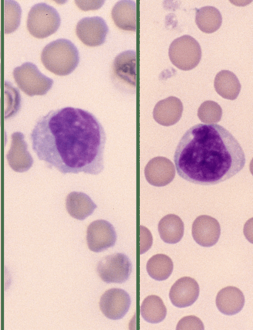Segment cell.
<instances>
[{"mask_svg":"<svg viewBox=\"0 0 253 330\" xmlns=\"http://www.w3.org/2000/svg\"><path fill=\"white\" fill-rule=\"evenodd\" d=\"M30 139L38 158L63 174L96 175L104 168L105 132L86 110L73 107L51 110L38 119Z\"/></svg>","mask_w":253,"mask_h":330,"instance_id":"obj_1","label":"cell"},{"mask_svg":"<svg viewBox=\"0 0 253 330\" xmlns=\"http://www.w3.org/2000/svg\"><path fill=\"white\" fill-rule=\"evenodd\" d=\"M178 175L203 185L225 181L244 167V152L237 140L216 124H198L180 139L174 154Z\"/></svg>","mask_w":253,"mask_h":330,"instance_id":"obj_2","label":"cell"},{"mask_svg":"<svg viewBox=\"0 0 253 330\" xmlns=\"http://www.w3.org/2000/svg\"><path fill=\"white\" fill-rule=\"evenodd\" d=\"M41 60L45 67L59 75L72 73L79 62V52L75 45L65 39H59L48 44L43 49Z\"/></svg>","mask_w":253,"mask_h":330,"instance_id":"obj_3","label":"cell"},{"mask_svg":"<svg viewBox=\"0 0 253 330\" xmlns=\"http://www.w3.org/2000/svg\"><path fill=\"white\" fill-rule=\"evenodd\" d=\"M60 23V17L56 9L45 3L41 2L31 8L27 27L32 36L42 39L56 32Z\"/></svg>","mask_w":253,"mask_h":330,"instance_id":"obj_4","label":"cell"},{"mask_svg":"<svg viewBox=\"0 0 253 330\" xmlns=\"http://www.w3.org/2000/svg\"><path fill=\"white\" fill-rule=\"evenodd\" d=\"M13 75L19 88L31 97L46 94L53 84L52 79L42 73L31 62H26L15 67Z\"/></svg>","mask_w":253,"mask_h":330,"instance_id":"obj_5","label":"cell"},{"mask_svg":"<svg viewBox=\"0 0 253 330\" xmlns=\"http://www.w3.org/2000/svg\"><path fill=\"white\" fill-rule=\"evenodd\" d=\"M172 63L182 70H190L199 63L202 56L200 44L193 37L184 35L174 39L169 49Z\"/></svg>","mask_w":253,"mask_h":330,"instance_id":"obj_6","label":"cell"},{"mask_svg":"<svg viewBox=\"0 0 253 330\" xmlns=\"http://www.w3.org/2000/svg\"><path fill=\"white\" fill-rule=\"evenodd\" d=\"M131 271L130 260L126 255L121 253L103 258L97 266L99 276L107 283L125 282L129 278Z\"/></svg>","mask_w":253,"mask_h":330,"instance_id":"obj_7","label":"cell"},{"mask_svg":"<svg viewBox=\"0 0 253 330\" xmlns=\"http://www.w3.org/2000/svg\"><path fill=\"white\" fill-rule=\"evenodd\" d=\"M117 234L113 225L104 220L91 222L86 231V242L89 249L100 252L115 245Z\"/></svg>","mask_w":253,"mask_h":330,"instance_id":"obj_8","label":"cell"},{"mask_svg":"<svg viewBox=\"0 0 253 330\" xmlns=\"http://www.w3.org/2000/svg\"><path fill=\"white\" fill-rule=\"evenodd\" d=\"M108 27L104 20L99 16L87 17L77 23L76 32L80 40L85 45L96 47L105 41Z\"/></svg>","mask_w":253,"mask_h":330,"instance_id":"obj_9","label":"cell"},{"mask_svg":"<svg viewBox=\"0 0 253 330\" xmlns=\"http://www.w3.org/2000/svg\"><path fill=\"white\" fill-rule=\"evenodd\" d=\"M129 294L124 289L114 288L105 292L102 295L99 306L102 313L111 320L123 318L130 306Z\"/></svg>","mask_w":253,"mask_h":330,"instance_id":"obj_10","label":"cell"},{"mask_svg":"<svg viewBox=\"0 0 253 330\" xmlns=\"http://www.w3.org/2000/svg\"><path fill=\"white\" fill-rule=\"evenodd\" d=\"M192 235L198 244L206 247L212 246L219 238L220 224L215 219L211 216H200L193 221Z\"/></svg>","mask_w":253,"mask_h":330,"instance_id":"obj_11","label":"cell"},{"mask_svg":"<svg viewBox=\"0 0 253 330\" xmlns=\"http://www.w3.org/2000/svg\"><path fill=\"white\" fill-rule=\"evenodd\" d=\"M144 174L146 180L152 185L164 186L170 183L175 175L173 164L168 158L156 157L146 165Z\"/></svg>","mask_w":253,"mask_h":330,"instance_id":"obj_12","label":"cell"},{"mask_svg":"<svg viewBox=\"0 0 253 330\" xmlns=\"http://www.w3.org/2000/svg\"><path fill=\"white\" fill-rule=\"evenodd\" d=\"M200 288L194 278L184 276L172 285L169 297L172 304L178 308H185L194 304L199 295Z\"/></svg>","mask_w":253,"mask_h":330,"instance_id":"obj_13","label":"cell"},{"mask_svg":"<svg viewBox=\"0 0 253 330\" xmlns=\"http://www.w3.org/2000/svg\"><path fill=\"white\" fill-rule=\"evenodd\" d=\"M11 139V148L6 155L9 165L15 171H26L32 166L33 160L27 150L24 135L21 132H14Z\"/></svg>","mask_w":253,"mask_h":330,"instance_id":"obj_14","label":"cell"},{"mask_svg":"<svg viewBox=\"0 0 253 330\" xmlns=\"http://www.w3.org/2000/svg\"><path fill=\"white\" fill-rule=\"evenodd\" d=\"M183 105L179 99L170 96L159 101L155 105L153 115L159 124L169 126L176 123L180 119Z\"/></svg>","mask_w":253,"mask_h":330,"instance_id":"obj_15","label":"cell"},{"mask_svg":"<svg viewBox=\"0 0 253 330\" xmlns=\"http://www.w3.org/2000/svg\"><path fill=\"white\" fill-rule=\"evenodd\" d=\"M245 297L242 291L235 286H228L217 293L215 303L222 314L232 316L241 311L245 304Z\"/></svg>","mask_w":253,"mask_h":330,"instance_id":"obj_16","label":"cell"},{"mask_svg":"<svg viewBox=\"0 0 253 330\" xmlns=\"http://www.w3.org/2000/svg\"><path fill=\"white\" fill-rule=\"evenodd\" d=\"M66 207L72 217L82 220L93 213L97 205L84 193L73 191L67 196Z\"/></svg>","mask_w":253,"mask_h":330,"instance_id":"obj_17","label":"cell"},{"mask_svg":"<svg viewBox=\"0 0 253 330\" xmlns=\"http://www.w3.org/2000/svg\"><path fill=\"white\" fill-rule=\"evenodd\" d=\"M113 70L118 78L135 87V51L128 50L118 55L114 61Z\"/></svg>","mask_w":253,"mask_h":330,"instance_id":"obj_18","label":"cell"},{"mask_svg":"<svg viewBox=\"0 0 253 330\" xmlns=\"http://www.w3.org/2000/svg\"><path fill=\"white\" fill-rule=\"evenodd\" d=\"M112 17L120 28L136 30V4L133 0H122L117 2L112 10Z\"/></svg>","mask_w":253,"mask_h":330,"instance_id":"obj_19","label":"cell"},{"mask_svg":"<svg viewBox=\"0 0 253 330\" xmlns=\"http://www.w3.org/2000/svg\"><path fill=\"white\" fill-rule=\"evenodd\" d=\"M158 231L164 242L169 244H175L180 241L183 236L184 224L178 216L168 214L160 220Z\"/></svg>","mask_w":253,"mask_h":330,"instance_id":"obj_20","label":"cell"},{"mask_svg":"<svg viewBox=\"0 0 253 330\" xmlns=\"http://www.w3.org/2000/svg\"><path fill=\"white\" fill-rule=\"evenodd\" d=\"M214 87L218 95L230 100H234L237 98L241 88V84L236 75L227 70H222L216 74Z\"/></svg>","mask_w":253,"mask_h":330,"instance_id":"obj_21","label":"cell"},{"mask_svg":"<svg viewBox=\"0 0 253 330\" xmlns=\"http://www.w3.org/2000/svg\"><path fill=\"white\" fill-rule=\"evenodd\" d=\"M222 21L219 10L212 6H206L197 9L195 22L203 32L211 33L217 30Z\"/></svg>","mask_w":253,"mask_h":330,"instance_id":"obj_22","label":"cell"},{"mask_svg":"<svg viewBox=\"0 0 253 330\" xmlns=\"http://www.w3.org/2000/svg\"><path fill=\"white\" fill-rule=\"evenodd\" d=\"M140 314L146 322L157 324L164 320L167 308L162 299L157 295H149L144 299L140 307Z\"/></svg>","mask_w":253,"mask_h":330,"instance_id":"obj_23","label":"cell"},{"mask_svg":"<svg viewBox=\"0 0 253 330\" xmlns=\"http://www.w3.org/2000/svg\"><path fill=\"white\" fill-rule=\"evenodd\" d=\"M173 269L171 259L164 254H158L149 259L146 270L151 277L158 281L166 280L170 275Z\"/></svg>","mask_w":253,"mask_h":330,"instance_id":"obj_24","label":"cell"},{"mask_svg":"<svg viewBox=\"0 0 253 330\" xmlns=\"http://www.w3.org/2000/svg\"><path fill=\"white\" fill-rule=\"evenodd\" d=\"M22 10L14 0H4V29L5 34L15 31L20 24Z\"/></svg>","mask_w":253,"mask_h":330,"instance_id":"obj_25","label":"cell"},{"mask_svg":"<svg viewBox=\"0 0 253 330\" xmlns=\"http://www.w3.org/2000/svg\"><path fill=\"white\" fill-rule=\"evenodd\" d=\"M222 114V110L219 105L210 100L206 101L201 105L197 113L199 119L208 124L219 122Z\"/></svg>","mask_w":253,"mask_h":330,"instance_id":"obj_26","label":"cell"},{"mask_svg":"<svg viewBox=\"0 0 253 330\" xmlns=\"http://www.w3.org/2000/svg\"><path fill=\"white\" fill-rule=\"evenodd\" d=\"M176 330H204V325L202 321L197 317L195 316H187L183 317L178 322Z\"/></svg>","mask_w":253,"mask_h":330,"instance_id":"obj_27","label":"cell"},{"mask_svg":"<svg viewBox=\"0 0 253 330\" xmlns=\"http://www.w3.org/2000/svg\"><path fill=\"white\" fill-rule=\"evenodd\" d=\"M153 243L152 236L150 231L145 227L140 226V254H143L150 249Z\"/></svg>","mask_w":253,"mask_h":330,"instance_id":"obj_28","label":"cell"},{"mask_svg":"<svg viewBox=\"0 0 253 330\" xmlns=\"http://www.w3.org/2000/svg\"><path fill=\"white\" fill-rule=\"evenodd\" d=\"M1 57V33L0 31V58Z\"/></svg>","mask_w":253,"mask_h":330,"instance_id":"obj_29","label":"cell"},{"mask_svg":"<svg viewBox=\"0 0 253 330\" xmlns=\"http://www.w3.org/2000/svg\"></svg>","mask_w":253,"mask_h":330,"instance_id":"obj_30","label":"cell"}]
</instances>
